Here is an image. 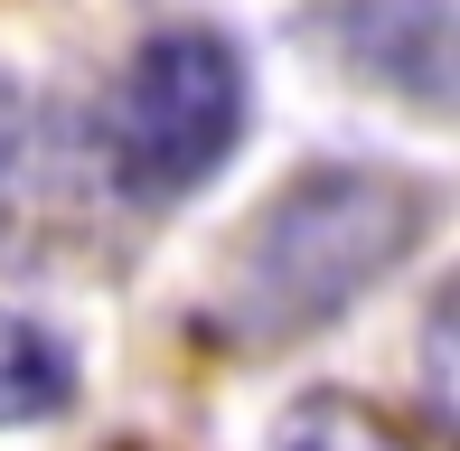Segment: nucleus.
I'll use <instances>...</instances> for the list:
<instances>
[{"label":"nucleus","instance_id":"f03ea898","mask_svg":"<svg viewBox=\"0 0 460 451\" xmlns=\"http://www.w3.org/2000/svg\"><path fill=\"white\" fill-rule=\"evenodd\" d=\"M244 122H254V75L244 48L217 29H160L141 38L132 75L113 94L103 122V170L132 208H170V198L207 189V179L235 160Z\"/></svg>","mask_w":460,"mask_h":451},{"label":"nucleus","instance_id":"423d86ee","mask_svg":"<svg viewBox=\"0 0 460 451\" xmlns=\"http://www.w3.org/2000/svg\"><path fill=\"white\" fill-rule=\"evenodd\" d=\"M273 451H394V433H385L376 414H358L348 395H310V404H291V414H282Z\"/></svg>","mask_w":460,"mask_h":451},{"label":"nucleus","instance_id":"7ed1b4c3","mask_svg":"<svg viewBox=\"0 0 460 451\" xmlns=\"http://www.w3.org/2000/svg\"><path fill=\"white\" fill-rule=\"evenodd\" d=\"M301 38L423 113L451 104V0H301Z\"/></svg>","mask_w":460,"mask_h":451},{"label":"nucleus","instance_id":"f257e3e1","mask_svg":"<svg viewBox=\"0 0 460 451\" xmlns=\"http://www.w3.org/2000/svg\"><path fill=\"white\" fill-rule=\"evenodd\" d=\"M432 226V189L404 170H367V160H329L301 170L273 208L254 217L235 263V320L254 339H301L339 320L358 292L394 273Z\"/></svg>","mask_w":460,"mask_h":451},{"label":"nucleus","instance_id":"20e7f679","mask_svg":"<svg viewBox=\"0 0 460 451\" xmlns=\"http://www.w3.org/2000/svg\"><path fill=\"white\" fill-rule=\"evenodd\" d=\"M38 217H48V113L19 75H0V263L38 254Z\"/></svg>","mask_w":460,"mask_h":451},{"label":"nucleus","instance_id":"39448f33","mask_svg":"<svg viewBox=\"0 0 460 451\" xmlns=\"http://www.w3.org/2000/svg\"><path fill=\"white\" fill-rule=\"evenodd\" d=\"M66 404H75V348L38 330L29 311H0V433L57 423Z\"/></svg>","mask_w":460,"mask_h":451}]
</instances>
